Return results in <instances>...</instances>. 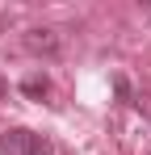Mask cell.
I'll return each mask as SVG.
<instances>
[{"label":"cell","instance_id":"6da1fadb","mask_svg":"<svg viewBox=\"0 0 151 155\" xmlns=\"http://www.w3.org/2000/svg\"><path fill=\"white\" fill-rule=\"evenodd\" d=\"M25 51L29 54H42V59H55L59 54V34L55 29H46V25H38V29H25Z\"/></svg>","mask_w":151,"mask_h":155},{"label":"cell","instance_id":"7a4b0ae2","mask_svg":"<svg viewBox=\"0 0 151 155\" xmlns=\"http://www.w3.org/2000/svg\"><path fill=\"white\" fill-rule=\"evenodd\" d=\"M21 92L29 97V101H46L50 97V80L42 76V71H29V76L21 80Z\"/></svg>","mask_w":151,"mask_h":155},{"label":"cell","instance_id":"3957f363","mask_svg":"<svg viewBox=\"0 0 151 155\" xmlns=\"http://www.w3.org/2000/svg\"><path fill=\"white\" fill-rule=\"evenodd\" d=\"M25 134H29V130H4V134H0V155H25Z\"/></svg>","mask_w":151,"mask_h":155},{"label":"cell","instance_id":"277c9868","mask_svg":"<svg viewBox=\"0 0 151 155\" xmlns=\"http://www.w3.org/2000/svg\"><path fill=\"white\" fill-rule=\"evenodd\" d=\"M25 155H55V143H50L46 134H25Z\"/></svg>","mask_w":151,"mask_h":155},{"label":"cell","instance_id":"5b68a950","mask_svg":"<svg viewBox=\"0 0 151 155\" xmlns=\"http://www.w3.org/2000/svg\"><path fill=\"white\" fill-rule=\"evenodd\" d=\"M0 97H8V84H4V80H0Z\"/></svg>","mask_w":151,"mask_h":155}]
</instances>
